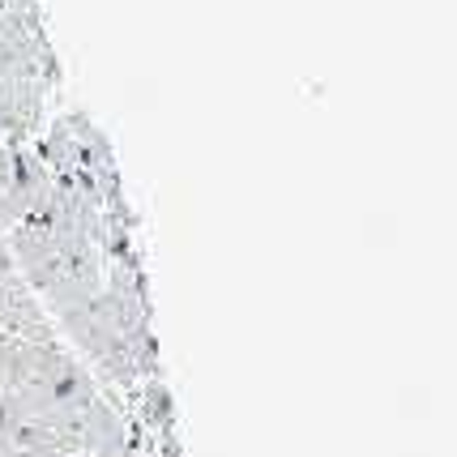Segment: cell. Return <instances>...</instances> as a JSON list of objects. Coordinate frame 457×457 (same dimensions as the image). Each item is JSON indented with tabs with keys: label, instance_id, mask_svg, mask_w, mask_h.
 Wrapping results in <instances>:
<instances>
[{
	"label": "cell",
	"instance_id": "1",
	"mask_svg": "<svg viewBox=\"0 0 457 457\" xmlns=\"http://www.w3.org/2000/svg\"><path fill=\"white\" fill-rule=\"evenodd\" d=\"M81 453L86 457H124L129 453V411H120L116 402L103 394L90 398L81 411Z\"/></svg>",
	"mask_w": 457,
	"mask_h": 457
},
{
	"label": "cell",
	"instance_id": "2",
	"mask_svg": "<svg viewBox=\"0 0 457 457\" xmlns=\"http://www.w3.org/2000/svg\"><path fill=\"white\" fill-rule=\"evenodd\" d=\"M124 457H154V453H150V449H129Z\"/></svg>",
	"mask_w": 457,
	"mask_h": 457
},
{
	"label": "cell",
	"instance_id": "3",
	"mask_svg": "<svg viewBox=\"0 0 457 457\" xmlns=\"http://www.w3.org/2000/svg\"><path fill=\"white\" fill-rule=\"evenodd\" d=\"M0 239H4V231H0Z\"/></svg>",
	"mask_w": 457,
	"mask_h": 457
}]
</instances>
